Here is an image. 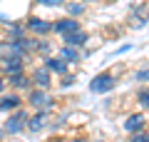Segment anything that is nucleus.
Here are the masks:
<instances>
[{
    "label": "nucleus",
    "instance_id": "obj_1",
    "mask_svg": "<svg viewBox=\"0 0 149 142\" xmlns=\"http://www.w3.org/2000/svg\"><path fill=\"white\" fill-rule=\"evenodd\" d=\"M112 87H114V77H112L109 72L97 75V77L90 82V90H92V92H100V95H102V92H109Z\"/></svg>",
    "mask_w": 149,
    "mask_h": 142
},
{
    "label": "nucleus",
    "instance_id": "obj_2",
    "mask_svg": "<svg viewBox=\"0 0 149 142\" xmlns=\"http://www.w3.org/2000/svg\"><path fill=\"white\" fill-rule=\"evenodd\" d=\"M25 55V47H22L20 40H10L0 45V60L3 58H22Z\"/></svg>",
    "mask_w": 149,
    "mask_h": 142
},
{
    "label": "nucleus",
    "instance_id": "obj_3",
    "mask_svg": "<svg viewBox=\"0 0 149 142\" xmlns=\"http://www.w3.org/2000/svg\"><path fill=\"white\" fill-rule=\"evenodd\" d=\"M25 127H27V115L20 110V112H15V115H13L10 120H8V125L3 127V130H5V132H10V135H17V132H20V130H25Z\"/></svg>",
    "mask_w": 149,
    "mask_h": 142
},
{
    "label": "nucleus",
    "instance_id": "obj_4",
    "mask_svg": "<svg viewBox=\"0 0 149 142\" xmlns=\"http://www.w3.org/2000/svg\"><path fill=\"white\" fill-rule=\"evenodd\" d=\"M52 30L57 32V35H70V32H74V30H80V22L74 20V18H62V20H57L52 25Z\"/></svg>",
    "mask_w": 149,
    "mask_h": 142
},
{
    "label": "nucleus",
    "instance_id": "obj_5",
    "mask_svg": "<svg viewBox=\"0 0 149 142\" xmlns=\"http://www.w3.org/2000/svg\"><path fill=\"white\" fill-rule=\"evenodd\" d=\"M27 100H30L32 107H42V110H47V107L52 105V100H50V95L45 92V90H32Z\"/></svg>",
    "mask_w": 149,
    "mask_h": 142
},
{
    "label": "nucleus",
    "instance_id": "obj_6",
    "mask_svg": "<svg viewBox=\"0 0 149 142\" xmlns=\"http://www.w3.org/2000/svg\"><path fill=\"white\" fill-rule=\"evenodd\" d=\"M27 30L35 32V35H45V32L52 30V25H50L47 20H42V18H30V20H27Z\"/></svg>",
    "mask_w": 149,
    "mask_h": 142
},
{
    "label": "nucleus",
    "instance_id": "obj_7",
    "mask_svg": "<svg viewBox=\"0 0 149 142\" xmlns=\"http://www.w3.org/2000/svg\"><path fill=\"white\" fill-rule=\"evenodd\" d=\"M0 67H3V72H8V75H20L22 72L20 58H3L0 60Z\"/></svg>",
    "mask_w": 149,
    "mask_h": 142
},
{
    "label": "nucleus",
    "instance_id": "obj_8",
    "mask_svg": "<svg viewBox=\"0 0 149 142\" xmlns=\"http://www.w3.org/2000/svg\"><path fill=\"white\" fill-rule=\"evenodd\" d=\"M124 130L132 132V135L142 132V130H144V117L139 115V112H137V115H129V117H127V122H124Z\"/></svg>",
    "mask_w": 149,
    "mask_h": 142
},
{
    "label": "nucleus",
    "instance_id": "obj_9",
    "mask_svg": "<svg viewBox=\"0 0 149 142\" xmlns=\"http://www.w3.org/2000/svg\"><path fill=\"white\" fill-rule=\"evenodd\" d=\"M85 42H87V32H82V30H74L70 35H65V45H70V47H82Z\"/></svg>",
    "mask_w": 149,
    "mask_h": 142
},
{
    "label": "nucleus",
    "instance_id": "obj_10",
    "mask_svg": "<svg viewBox=\"0 0 149 142\" xmlns=\"http://www.w3.org/2000/svg\"><path fill=\"white\" fill-rule=\"evenodd\" d=\"M32 82L37 85V90H47V85H50V70L47 67H37L35 70V75H32Z\"/></svg>",
    "mask_w": 149,
    "mask_h": 142
},
{
    "label": "nucleus",
    "instance_id": "obj_11",
    "mask_svg": "<svg viewBox=\"0 0 149 142\" xmlns=\"http://www.w3.org/2000/svg\"><path fill=\"white\" fill-rule=\"evenodd\" d=\"M45 112H37V115H32V117H27V130L30 132H40L45 127Z\"/></svg>",
    "mask_w": 149,
    "mask_h": 142
},
{
    "label": "nucleus",
    "instance_id": "obj_12",
    "mask_svg": "<svg viewBox=\"0 0 149 142\" xmlns=\"http://www.w3.org/2000/svg\"><path fill=\"white\" fill-rule=\"evenodd\" d=\"M20 105V97L17 95H5V97H0V110L8 112V110H15Z\"/></svg>",
    "mask_w": 149,
    "mask_h": 142
},
{
    "label": "nucleus",
    "instance_id": "obj_13",
    "mask_svg": "<svg viewBox=\"0 0 149 142\" xmlns=\"http://www.w3.org/2000/svg\"><path fill=\"white\" fill-rule=\"evenodd\" d=\"M45 67L50 70V72H60V75H65V70H67V63H62L60 58H50V60H45Z\"/></svg>",
    "mask_w": 149,
    "mask_h": 142
},
{
    "label": "nucleus",
    "instance_id": "obj_14",
    "mask_svg": "<svg viewBox=\"0 0 149 142\" xmlns=\"http://www.w3.org/2000/svg\"><path fill=\"white\" fill-rule=\"evenodd\" d=\"M60 60H70V63H77L80 60V53L74 50V47H70V45H65V47H60Z\"/></svg>",
    "mask_w": 149,
    "mask_h": 142
},
{
    "label": "nucleus",
    "instance_id": "obj_15",
    "mask_svg": "<svg viewBox=\"0 0 149 142\" xmlns=\"http://www.w3.org/2000/svg\"><path fill=\"white\" fill-rule=\"evenodd\" d=\"M10 85H13L15 90H25L27 85H30V80H27L22 72H20V75H10Z\"/></svg>",
    "mask_w": 149,
    "mask_h": 142
},
{
    "label": "nucleus",
    "instance_id": "obj_16",
    "mask_svg": "<svg viewBox=\"0 0 149 142\" xmlns=\"http://www.w3.org/2000/svg\"><path fill=\"white\" fill-rule=\"evenodd\" d=\"M67 13L70 15H82L85 13V5L82 3H67Z\"/></svg>",
    "mask_w": 149,
    "mask_h": 142
},
{
    "label": "nucleus",
    "instance_id": "obj_17",
    "mask_svg": "<svg viewBox=\"0 0 149 142\" xmlns=\"http://www.w3.org/2000/svg\"><path fill=\"white\" fill-rule=\"evenodd\" d=\"M137 82H149V65L137 70Z\"/></svg>",
    "mask_w": 149,
    "mask_h": 142
},
{
    "label": "nucleus",
    "instance_id": "obj_18",
    "mask_svg": "<svg viewBox=\"0 0 149 142\" xmlns=\"http://www.w3.org/2000/svg\"><path fill=\"white\" fill-rule=\"evenodd\" d=\"M137 100H139V105H142V107H149V90H142Z\"/></svg>",
    "mask_w": 149,
    "mask_h": 142
},
{
    "label": "nucleus",
    "instance_id": "obj_19",
    "mask_svg": "<svg viewBox=\"0 0 149 142\" xmlns=\"http://www.w3.org/2000/svg\"><path fill=\"white\" fill-rule=\"evenodd\" d=\"M35 3H40V5H45V8H55V5H65V0H35Z\"/></svg>",
    "mask_w": 149,
    "mask_h": 142
},
{
    "label": "nucleus",
    "instance_id": "obj_20",
    "mask_svg": "<svg viewBox=\"0 0 149 142\" xmlns=\"http://www.w3.org/2000/svg\"><path fill=\"white\" fill-rule=\"evenodd\" d=\"M129 142H149V132H137V135H132Z\"/></svg>",
    "mask_w": 149,
    "mask_h": 142
},
{
    "label": "nucleus",
    "instance_id": "obj_21",
    "mask_svg": "<svg viewBox=\"0 0 149 142\" xmlns=\"http://www.w3.org/2000/svg\"><path fill=\"white\" fill-rule=\"evenodd\" d=\"M10 37H22V27L13 25V27H10Z\"/></svg>",
    "mask_w": 149,
    "mask_h": 142
},
{
    "label": "nucleus",
    "instance_id": "obj_22",
    "mask_svg": "<svg viewBox=\"0 0 149 142\" xmlns=\"http://www.w3.org/2000/svg\"><path fill=\"white\" fill-rule=\"evenodd\" d=\"M72 82H74V77H65V80H62V87H70Z\"/></svg>",
    "mask_w": 149,
    "mask_h": 142
},
{
    "label": "nucleus",
    "instance_id": "obj_23",
    "mask_svg": "<svg viewBox=\"0 0 149 142\" xmlns=\"http://www.w3.org/2000/svg\"><path fill=\"white\" fill-rule=\"evenodd\" d=\"M3 87H5V82H3V80H0V92H3Z\"/></svg>",
    "mask_w": 149,
    "mask_h": 142
},
{
    "label": "nucleus",
    "instance_id": "obj_24",
    "mask_svg": "<svg viewBox=\"0 0 149 142\" xmlns=\"http://www.w3.org/2000/svg\"><path fill=\"white\" fill-rule=\"evenodd\" d=\"M0 135H3V130H0Z\"/></svg>",
    "mask_w": 149,
    "mask_h": 142
}]
</instances>
